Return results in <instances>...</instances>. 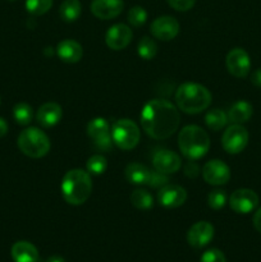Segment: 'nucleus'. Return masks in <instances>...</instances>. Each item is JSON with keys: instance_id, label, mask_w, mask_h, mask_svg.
Listing matches in <instances>:
<instances>
[{"instance_id": "1", "label": "nucleus", "mask_w": 261, "mask_h": 262, "mask_svg": "<svg viewBox=\"0 0 261 262\" xmlns=\"http://www.w3.org/2000/svg\"><path fill=\"white\" fill-rule=\"evenodd\" d=\"M141 127L148 137L165 140L176 133L181 123V115L174 104L168 100H150L141 112Z\"/></svg>"}, {"instance_id": "2", "label": "nucleus", "mask_w": 261, "mask_h": 262, "mask_svg": "<svg viewBox=\"0 0 261 262\" xmlns=\"http://www.w3.org/2000/svg\"><path fill=\"white\" fill-rule=\"evenodd\" d=\"M92 192V181L90 173L82 169H71L61 181V194L66 202L73 206L83 205Z\"/></svg>"}, {"instance_id": "3", "label": "nucleus", "mask_w": 261, "mask_h": 262, "mask_svg": "<svg viewBox=\"0 0 261 262\" xmlns=\"http://www.w3.org/2000/svg\"><path fill=\"white\" fill-rule=\"evenodd\" d=\"M177 107L186 114L194 115L206 110L211 104V94L205 86L193 82L181 84L176 91Z\"/></svg>"}, {"instance_id": "4", "label": "nucleus", "mask_w": 261, "mask_h": 262, "mask_svg": "<svg viewBox=\"0 0 261 262\" xmlns=\"http://www.w3.org/2000/svg\"><path fill=\"white\" fill-rule=\"evenodd\" d=\"M178 147L188 160H197L209 151L210 137L199 125H186L178 135Z\"/></svg>"}, {"instance_id": "5", "label": "nucleus", "mask_w": 261, "mask_h": 262, "mask_svg": "<svg viewBox=\"0 0 261 262\" xmlns=\"http://www.w3.org/2000/svg\"><path fill=\"white\" fill-rule=\"evenodd\" d=\"M17 145L22 154L31 159L44 158L50 151L51 143L44 130L36 127H28L19 133Z\"/></svg>"}, {"instance_id": "6", "label": "nucleus", "mask_w": 261, "mask_h": 262, "mask_svg": "<svg viewBox=\"0 0 261 262\" xmlns=\"http://www.w3.org/2000/svg\"><path fill=\"white\" fill-rule=\"evenodd\" d=\"M141 132L138 125L133 120L119 119L112 125V138L114 145H117L120 150H132L140 142Z\"/></svg>"}, {"instance_id": "7", "label": "nucleus", "mask_w": 261, "mask_h": 262, "mask_svg": "<svg viewBox=\"0 0 261 262\" xmlns=\"http://www.w3.org/2000/svg\"><path fill=\"white\" fill-rule=\"evenodd\" d=\"M87 135L94 142L95 147L101 151H110L113 147L112 128L104 118H94L87 124Z\"/></svg>"}, {"instance_id": "8", "label": "nucleus", "mask_w": 261, "mask_h": 262, "mask_svg": "<svg viewBox=\"0 0 261 262\" xmlns=\"http://www.w3.org/2000/svg\"><path fill=\"white\" fill-rule=\"evenodd\" d=\"M248 143V132L243 125L232 124L224 130L222 137L223 148L228 154L237 155L242 152Z\"/></svg>"}, {"instance_id": "9", "label": "nucleus", "mask_w": 261, "mask_h": 262, "mask_svg": "<svg viewBox=\"0 0 261 262\" xmlns=\"http://www.w3.org/2000/svg\"><path fill=\"white\" fill-rule=\"evenodd\" d=\"M229 206L237 214H248L258 206L257 193L248 188L237 189L230 194Z\"/></svg>"}, {"instance_id": "10", "label": "nucleus", "mask_w": 261, "mask_h": 262, "mask_svg": "<svg viewBox=\"0 0 261 262\" xmlns=\"http://www.w3.org/2000/svg\"><path fill=\"white\" fill-rule=\"evenodd\" d=\"M228 72L237 78H243L251 69V59L247 51L241 48H234L228 53L225 58Z\"/></svg>"}, {"instance_id": "11", "label": "nucleus", "mask_w": 261, "mask_h": 262, "mask_svg": "<svg viewBox=\"0 0 261 262\" xmlns=\"http://www.w3.org/2000/svg\"><path fill=\"white\" fill-rule=\"evenodd\" d=\"M151 35L160 41H170L179 33V23L171 15H161L151 23Z\"/></svg>"}, {"instance_id": "12", "label": "nucleus", "mask_w": 261, "mask_h": 262, "mask_svg": "<svg viewBox=\"0 0 261 262\" xmlns=\"http://www.w3.org/2000/svg\"><path fill=\"white\" fill-rule=\"evenodd\" d=\"M202 177L205 182L211 186H223L230 179V169L224 161L210 160L202 168Z\"/></svg>"}, {"instance_id": "13", "label": "nucleus", "mask_w": 261, "mask_h": 262, "mask_svg": "<svg viewBox=\"0 0 261 262\" xmlns=\"http://www.w3.org/2000/svg\"><path fill=\"white\" fill-rule=\"evenodd\" d=\"M132 37L133 32L127 25H124V23H117V25H113L106 31L105 42H106L107 48H110L112 50L119 51L129 45V42L132 41Z\"/></svg>"}, {"instance_id": "14", "label": "nucleus", "mask_w": 261, "mask_h": 262, "mask_svg": "<svg viewBox=\"0 0 261 262\" xmlns=\"http://www.w3.org/2000/svg\"><path fill=\"white\" fill-rule=\"evenodd\" d=\"M154 169L163 174H174L181 169L182 160L178 154L170 150H158L153 155Z\"/></svg>"}, {"instance_id": "15", "label": "nucleus", "mask_w": 261, "mask_h": 262, "mask_svg": "<svg viewBox=\"0 0 261 262\" xmlns=\"http://www.w3.org/2000/svg\"><path fill=\"white\" fill-rule=\"evenodd\" d=\"M187 200V191L177 184H166L158 192V201L166 209H177L182 206Z\"/></svg>"}, {"instance_id": "16", "label": "nucleus", "mask_w": 261, "mask_h": 262, "mask_svg": "<svg viewBox=\"0 0 261 262\" xmlns=\"http://www.w3.org/2000/svg\"><path fill=\"white\" fill-rule=\"evenodd\" d=\"M214 227L209 222H197L187 233V242L193 248H202L214 238Z\"/></svg>"}, {"instance_id": "17", "label": "nucleus", "mask_w": 261, "mask_h": 262, "mask_svg": "<svg viewBox=\"0 0 261 262\" xmlns=\"http://www.w3.org/2000/svg\"><path fill=\"white\" fill-rule=\"evenodd\" d=\"M123 0H92L91 12L99 19H114L123 12Z\"/></svg>"}, {"instance_id": "18", "label": "nucleus", "mask_w": 261, "mask_h": 262, "mask_svg": "<svg viewBox=\"0 0 261 262\" xmlns=\"http://www.w3.org/2000/svg\"><path fill=\"white\" fill-rule=\"evenodd\" d=\"M63 115L61 106L56 102H45L38 107L36 113V120L44 128H50L58 124Z\"/></svg>"}, {"instance_id": "19", "label": "nucleus", "mask_w": 261, "mask_h": 262, "mask_svg": "<svg viewBox=\"0 0 261 262\" xmlns=\"http://www.w3.org/2000/svg\"><path fill=\"white\" fill-rule=\"evenodd\" d=\"M56 54H58L59 59L64 63L74 64L78 63L83 55V49H82L81 43L77 42L76 40H67L60 41L56 46Z\"/></svg>"}, {"instance_id": "20", "label": "nucleus", "mask_w": 261, "mask_h": 262, "mask_svg": "<svg viewBox=\"0 0 261 262\" xmlns=\"http://www.w3.org/2000/svg\"><path fill=\"white\" fill-rule=\"evenodd\" d=\"M10 253H12V258L14 262H37L40 258L37 248L27 241L15 242Z\"/></svg>"}, {"instance_id": "21", "label": "nucleus", "mask_w": 261, "mask_h": 262, "mask_svg": "<svg viewBox=\"0 0 261 262\" xmlns=\"http://www.w3.org/2000/svg\"><path fill=\"white\" fill-rule=\"evenodd\" d=\"M124 176L129 183L143 186V184H147L148 181H150L151 170L147 166L143 165V164L130 163L125 168Z\"/></svg>"}, {"instance_id": "22", "label": "nucleus", "mask_w": 261, "mask_h": 262, "mask_svg": "<svg viewBox=\"0 0 261 262\" xmlns=\"http://www.w3.org/2000/svg\"><path fill=\"white\" fill-rule=\"evenodd\" d=\"M253 114V107L250 102L247 101H237L233 104V106L228 113V120L233 124H242V123L248 122Z\"/></svg>"}, {"instance_id": "23", "label": "nucleus", "mask_w": 261, "mask_h": 262, "mask_svg": "<svg viewBox=\"0 0 261 262\" xmlns=\"http://www.w3.org/2000/svg\"><path fill=\"white\" fill-rule=\"evenodd\" d=\"M82 7L79 0H64L59 7V15L67 23L74 22L79 18Z\"/></svg>"}, {"instance_id": "24", "label": "nucleus", "mask_w": 261, "mask_h": 262, "mask_svg": "<svg viewBox=\"0 0 261 262\" xmlns=\"http://www.w3.org/2000/svg\"><path fill=\"white\" fill-rule=\"evenodd\" d=\"M130 204L138 210H150L154 206V199L150 192L138 188L130 194Z\"/></svg>"}, {"instance_id": "25", "label": "nucleus", "mask_w": 261, "mask_h": 262, "mask_svg": "<svg viewBox=\"0 0 261 262\" xmlns=\"http://www.w3.org/2000/svg\"><path fill=\"white\" fill-rule=\"evenodd\" d=\"M13 118L19 125H28L32 122L33 110L32 106L26 102H18L13 107Z\"/></svg>"}, {"instance_id": "26", "label": "nucleus", "mask_w": 261, "mask_h": 262, "mask_svg": "<svg viewBox=\"0 0 261 262\" xmlns=\"http://www.w3.org/2000/svg\"><path fill=\"white\" fill-rule=\"evenodd\" d=\"M228 122V115L220 109L209 110L205 115V123L211 130H220Z\"/></svg>"}, {"instance_id": "27", "label": "nucleus", "mask_w": 261, "mask_h": 262, "mask_svg": "<svg viewBox=\"0 0 261 262\" xmlns=\"http://www.w3.org/2000/svg\"><path fill=\"white\" fill-rule=\"evenodd\" d=\"M137 53L145 60H151L158 54V45H156V42L151 37L143 36L140 40V42H138Z\"/></svg>"}, {"instance_id": "28", "label": "nucleus", "mask_w": 261, "mask_h": 262, "mask_svg": "<svg viewBox=\"0 0 261 262\" xmlns=\"http://www.w3.org/2000/svg\"><path fill=\"white\" fill-rule=\"evenodd\" d=\"M86 169L90 173V176H101L105 173V170L107 169V160L102 155H92L91 158L87 160L86 163Z\"/></svg>"}, {"instance_id": "29", "label": "nucleus", "mask_w": 261, "mask_h": 262, "mask_svg": "<svg viewBox=\"0 0 261 262\" xmlns=\"http://www.w3.org/2000/svg\"><path fill=\"white\" fill-rule=\"evenodd\" d=\"M53 7V0H26V10L32 15H44Z\"/></svg>"}, {"instance_id": "30", "label": "nucleus", "mask_w": 261, "mask_h": 262, "mask_svg": "<svg viewBox=\"0 0 261 262\" xmlns=\"http://www.w3.org/2000/svg\"><path fill=\"white\" fill-rule=\"evenodd\" d=\"M127 19L133 27H141L147 20V12L145 10V8L140 7V5H135L128 12Z\"/></svg>"}, {"instance_id": "31", "label": "nucleus", "mask_w": 261, "mask_h": 262, "mask_svg": "<svg viewBox=\"0 0 261 262\" xmlns=\"http://www.w3.org/2000/svg\"><path fill=\"white\" fill-rule=\"evenodd\" d=\"M225 204H227V194L222 189L211 191L207 196V205H209L210 209L220 210L225 206Z\"/></svg>"}, {"instance_id": "32", "label": "nucleus", "mask_w": 261, "mask_h": 262, "mask_svg": "<svg viewBox=\"0 0 261 262\" xmlns=\"http://www.w3.org/2000/svg\"><path fill=\"white\" fill-rule=\"evenodd\" d=\"M200 262H227V260H225V256L222 251L217 250V248H211V250H207L206 252H204Z\"/></svg>"}, {"instance_id": "33", "label": "nucleus", "mask_w": 261, "mask_h": 262, "mask_svg": "<svg viewBox=\"0 0 261 262\" xmlns=\"http://www.w3.org/2000/svg\"><path fill=\"white\" fill-rule=\"evenodd\" d=\"M169 183V178L166 174L159 173V171H151L150 181H148L147 186L153 187V188H161V187L166 186Z\"/></svg>"}, {"instance_id": "34", "label": "nucleus", "mask_w": 261, "mask_h": 262, "mask_svg": "<svg viewBox=\"0 0 261 262\" xmlns=\"http://www.w3.org/2000/svg\"><path fill=\"white\" fill-rule=\"evenodd\" d=\"M196 0H168V4L178 12H187L193 8Z\"/></svg>"}, {"instance_id": "35", "label": "nucleus", "mask_w": 261, "mask_h": 262, "mask_svg": "<svg viewBox=\"0 0 261 262\" xmlns=\"http://www.w3.org/2000/svg\"><path fill=\"white\" fill-rule=\"evenodd\" d=\"M199 171H200V168L199 165L194 163V160H189L188 163L186 164V166H184V174H186L187 177H189V178H194V177H197Z\"/></svg>"}, {"instance_id": "36", "label": "nucleus", "mask_w": 261, "mask_h": 262, "mask_svg": "<svg viewBox=\"0 0 261 262\" xmlns=\"http://www.w3.org/2000/svg\"><path fill=\"white\" fill-rule=\"evenodd\" d=\"M251 82L253 86L261 87V68L256 69L252 74H251Z\"/></svg>"}, {"instance_id": "37", "label": "nucleus", "mask_w": 261, "mask_h": 262, "mask_svg": "<svg viewBox=\"0 0 261 262\" xmlns=\"http://www.w3.org/2000/svg\"><path fill=\"white\" fill-rule=\"evenodd\" d=\"M252 223H253V227H255V229L257 230L258 233H261V207L255 212V215H253Z\"/></svg>"}, {"instance_id": "38", "label": "nucleus", "mask_w": 261, "mask_h": 262, "mask_svg": "<svg viewBox=\"0 0 261 262\" xmlns=\"http://www.w3.org/2000/svg\"><path fill=\"white\" fill-rule=\"evenodd\" d=\"M8 129H9V127H8L7 120H5L4 118L0 117V138L4 137V136L7 135Z\"/></svg>"}, {"instance_id": "39", "label": "nucleus", "mask_w": 261, "mask_h": 262, "mask_svg": "<svg viewBox=\"0 0 261 262\" xmlns=\"http://www.w3.org/2000/svg\"><path fill=\"white\" fill-rule=\"evenodd\" d=\"M45 262H66V260L61 256H51Z\"/></svg>"}, {"instance_id": "40", "label": "nucleus", "mask_w": 261, "mask_h": 262, "mask_svg": "<svg viewBox=\"0 0 261 262\" xmlns=\"http://www.w3.org/2000/svg\"><path fill=\"white\" fill-rule=\"evenodd\" d=\"M10 2H13V0H10Z\"/></svg>"}]
</instances>
